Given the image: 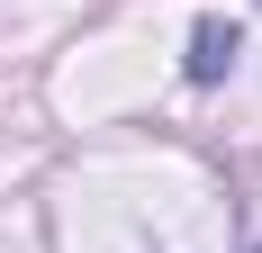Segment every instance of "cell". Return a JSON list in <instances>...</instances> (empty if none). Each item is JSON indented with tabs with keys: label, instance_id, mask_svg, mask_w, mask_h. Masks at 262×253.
Returning <instances> with one entry per match:
<instances>
[{
	"label": "cell",
	"instance_id": "6da1fadb",
	"mask_svg": "<svg viewBox=\"0 0 262 253\" xmlns=\"http://www.w3.org/2000/svg\"><path fill=\"white\" fill-rule=\"evenodd\" d=\"M235 46H244V36L226 18H199V27H190V81H226V73H235Z\"/></svg>",
	"mask_w": 262,
	"mask_h": 253
}]
</instances>
